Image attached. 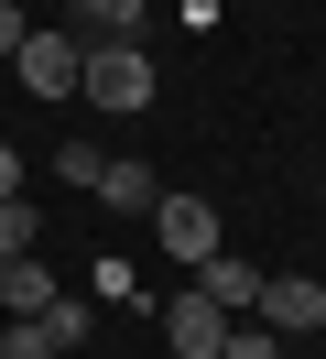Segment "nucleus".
<instances>
[{
    "mask_svg": "<svg viewBox=\"0 0 326 359\" xmlns=\"http://www.w3.org/2000/svg\"><path fill=\"white\" fill-rule=\"evenodd\" d=\"M0 196H22V153H11V142H0Z\"/></svg>",
    "mask_w": 326,
    "mask_h": 359,
    "instance_id": "nucleus-16",
    "label": "nucleus"
},
{
    "mask_svg": "<svg viewBox=\"0 0 326 359\" xmlns=\"http://www.w3.org/2000/svg\"><path fill=\"white\" fill-rule=\"evenodd\" d=\"M33 327H43V348H55V359L87 348V305H55V316H33Z\"/></svg>",
    "mask_w": 326,
    "mask_h": 359,
    "instance_id": "nucleus-11",
    "label": "nucleus"
},
{
    "mask_svg": "<svg viewBox=\"0 0 326 359\" xmlns=\"http://www.w3.org/2000/svg\"><path fill=\"white\" fill-rule=\"evenodd\" d=\"M261 283H272V272H261V262H229V250H217V262H196V294H207V305H229V316H250Z\"/></svg>",
    "mask_w": 326,
    "mask_h": 359,
    "instance_id": "nucleus-6",
    "label": "nucleus"
},
{
    "mask_svg": "<svg viewBox=\"0 0 326 359\" xmlns=\"http://www.w3.org/2000/svg\"><path fill=\"white\" fill-rule=\"evenodd\" d=\"M250 316H261L272 337H304V327H326V283H315V272H272Z\"/></svg>",
    "mask_w": 326,
    "mask_h": 359,
    "instance_id": "nucleus-4",
    "label": "nucleus"
},
{
    "mask_svg": "<svg viewBox=\"0 0 326 359\" xmlns=\"http://www.w3.org/2000/svg\"><path fill=\"white\" fill-rule=\"evenodd\" d=\"M0 305H11V316H55L65 294H55V272H43V262H0Z\"/></svg>",
    "mask_w": 326,
    "mask_h": 359,
    "instance_id": "nucleus-9",
    "label": "nucleus"
},
{
    "mask_svg": "<svg viewBox=\"0 0 326 359\" xmlns=\"http://www.w3.org/2000/svg\"><path fill=\"white\" fill-rule=\"evenodd\" d=\"M152 240H163V262H174V272H196V262H217V250H229L207 196H163V207H152Z\"/></svg>",
    "mask_w": 326,
    "mask_h": 359,
    "instance_id": "nucleus-2",
    "label": "nucleus"
},
{
    "mask_svg": "<svg viewBox=\"0 0 326 359\" xmlns=\"http://www.w3.org/2000/svg\"><path fill=\"white\" fill-rule=\"evenodd\" d=\"M217 359H283V337L261 327V316H239V327H229V348H217Z\"/></svg>",
    "mask_w": 326,
    "mask_h": 359,
    "instance_id": "nucleus-12",
    "label": "nucleus"
},
{
    "mask_svg": "<svg viewBox=\"0 0 326 359\" xmlns=\"http://www.w3.org/2000/svg\"><path fill=\"white\" fill-rule=\"evenodd\" d=\"M76 66H87V44H76V33H22V55H11V76H22V88H33V98H76Z\"/></svg>",
    "mask_w": 326,
    "mask_h": 359,
    "instance_id": "nucleus-3",
    "label": "nucleus"
},
{
    "mask_svg": "<svg viewBox=\"0 0 326 359\" xmlns=\"http://www.w3.org/2000/svg\"><path fill=\"white\" fill-rule=\"evenodd\" d=\"M98 207H120V218H152V207H163V175H152V163H98Z\"/></svg>",
    "mask_w": 326,
    "mask_h": 359,
    "instance_id": "nucleus-7",
    "label": "nucleus"
},
{
    "mask_svg": "<svg viewBox=\"0 0 326 359\" xmlns=\"http://www.w3.org/2000/svg\"><path fill=\"white\" fill-rule=\"evenodd\" d=\"M0 359H55V348H43V327H33V316H11V327H0Z\"/></svg>",
    "mask_w": 326,
    "mask_h": 359,
    "instance_id": "nucleus-14",
    "label": "nucleus"
},
{
    "mask_svg": "<svg viewBox=\"0 0 326 359\" xmlns=\"http://www.w3.org/2000/svg\"><path fill=\"white\" fill-rule=\"evenodd\" d=\"M76 98H87V109H109V120L152 109V55H142V44H87V66H76Z\"/></svg>",
    "mask_w": 326,
    "mask_h": 359,
    "instance_id": "nucleus-1",
    "label": "nucleus"
},
{
    "mask_svg": "<svg viewBox=\"0 0 326 359\" xmlns=\"http://www.w3.org/2000/svg\"><path fill=\"white\" fill-rule=\"evenodd\" d=\"M22 33H33V11H22V0H0V55H22Z\"/></svg>",
    "mask_w": 326,
    "mask_h": 359,
    "instance_id": "nucleus-15",
    "label": "nucleus"
},
{
    "mask_svg": "<svg viewBox=\"0 0 326 359\" xmlns=\"http://www.w3.org/2000/svg\"><path fill=\"white\" fill-rule=\"evenodd\" d=\"M142 22H152V0H76V44L98 33V44H142Z\"/></svg>",
    "mask_w": 326,
    "mask_h": 359,
    "instance_id": "nucleus-8",
    "label": "nucleus"
},
{
    "mask_svg": "<svg viewBox=\"0 0 326 359\" xmlns=\"http://www.w3.org/2000/svg\"><path fill=\"white\" fill-rule=\"evenodd\" d=\"M229 327H239V316H229V305H207L196 283L163 305V337H174V359H217V348H229Z\"/></svg>",
    "mask_w": 326,
    "mask_h": 359,
    "instance_id": "nucleus-5",
    "label": "nucleus"
},
{
    "mask_svg": "<svg viewBox=\"0 0 326 359\" xmlns=\"http://www.w3.org/2000/svg\"><path fill=\"white\" fill-rule=\"evenodd\" d=\"M43 250V207L33 196H0V262H33Z\"/></svg>",
    "mask_w": 326,
    "mask_h": 359,
    "instance_id": "nucleus-10",
    "label": "nucleus"
},
{
    "mask_svg": "<svg viewBox=\"0 0 326 359\" xmlns=\"http://www.w3.org/2000/svg\"><path fill=\"white\" fill-rule=\"evenodd\" d=\"M98 163H109V153H87V142H65V153H55V175H65V185H87V196H98Z\"/></svg>",
    "mask_w": 326,
    "mask_h": 359,
    "instance_id": "nucleus-13",
    "label": "nucleus"
}]
</instances>
